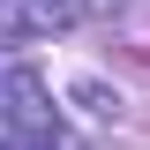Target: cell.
Listing matches in <instances>:
<instances>
[{
  "instance_id": "6da1fadb",
  "label": "cell",
  "mask_w": 150,
  "mask_h": 150,
  "mask_svg": "<svg viewBox=\"0 0 150 150\" xmlns=\"http://www.w3.org/2000/svg\"><path fill=\"white\" fill-rule=\"evenodd\" d=\"M0 150H68L60 112H53V98H45V83L30 68L0 75Z\"/></svg>"
},
{
  "instance_id": "7a4b0ae2",
  "label": "cell",
  "mask_w": 150,
  "mask_h": 150,
  "mask_svg": "<svg viewBox=\"0 0 150 150\" xmlns=\"http://www.w3.org/2000/svg\"><path fill=\"white\" fill-rule=\"evenodd\" d=\"M120 0H68V15H112Z\"/></svg>"
}]
</instances>
